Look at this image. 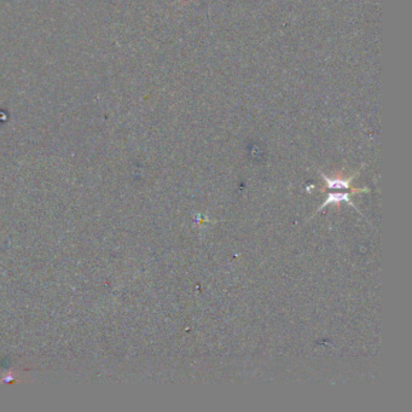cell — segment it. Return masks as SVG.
Wrapping results in <instances>:
<instances>
[{"mask_svg": "<svg viewBox=\"0 0 412 412\" xmlns=\"http://www.w3.org/2000/svg\"><path fill=\"white\" fill-rule=\"evenodd\" d=\"M322 174L324 181L326 183V189H330V190H340V189H345V190H352L353 193L355 194H359V193H369V189H351V183L352 180L354 179L356 174H353L349 178H343L341 176L339 177H335V178H329L326 177L325 174L320 173Z\"/></svg>", "mask_w": 412, "mask_h": 412, "instance_id": "obj_1", "label": "cell"}, {"mask_svg": "<svg viewBox=\"0 0 412 412\" xmlns=\"http://www.w3.org/2000/svg\"><path fill=\"white\" fill-rule=\"evenodd\" d=\"M341 202H347V203H349L351 204V206H353L354 207V209H356L359 212V209L356 208L355 207V204L352 202L351 200H349V194H347V193H335V194H329V196H327V199L324 201V203L322 204V206L319 207V208H318V210L317 212H320V210H322L324 207H326V206H329V204H332V203H335L336 206H337V208H340V203Z\"/></svg>", "mask_w": 412, "mask_h": 412, "instance_id": "obj_2", "label": "cell"}]
</instances>
